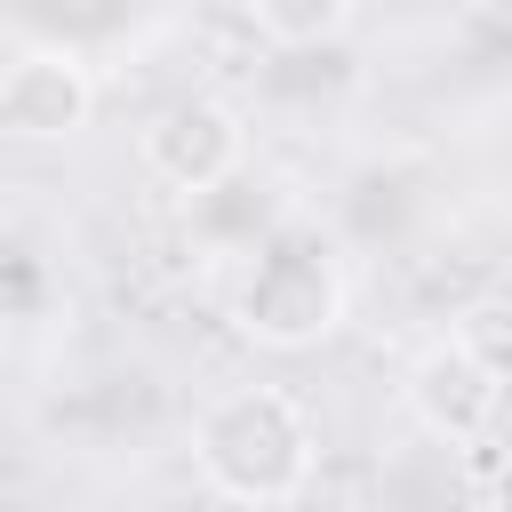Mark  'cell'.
I'll list each match as a JSON object with an SVG mask.
<instances>
[{
    "instance_id": "cell-6",
    "label": "cell",
    "mask_w": 512,
    "mask_h": 512,
    "mask_svg": "<svg viewBox=\"0 0 512 512\" xmlns=\"http://www.w3.org/2000/svg\"><path fill=\"white\" fill-rule=\"evenodd\" d=\"M240 8H248L256 40H272V48H328L360 0H240Z\"/></svg>"
},
{
    "instance_id": "cell-5",
    "label": "cell",
    "mask_w": 512,
    "mask_h": 512,
    "mask_svg": "<svg viewBox=\"0 0 512 512\" xmlns=\"http://www.w3.org/2000/svg\"><path fill=\"white\" fill-rule=\"evenodd\" d=\"M96 120V64L64 40H32L0 64V136L16 144H72Z\"/></svg>"
},
{
    "instance_id": "cell-2",
    "label": "cell",
    "mask_w": 512,
    "mask_h": 512,
    "mask_svg": "<svg viewBox=\"0 0 512 512\" xmlns=\"http://www.w3.org/2000/svg\"><path fill=\"white\" fill-rule=\"evenodd\" d=\"M344 304H352V280L320 224H272L232 280V320L264 352H312L320 336L344 328Z\"/></svg>"
},
{
    "instance_id": "cell-3",
    "label": "cell",
    "mask_w": 512,
    "mask_h": 512,
    "mask_svg": "<svg viewBox=\"0 0 512 512\" xmlns=\"http://www.w3.org/2000/svg\"><path fill=\"white\" fill-rule=\"evenodd\" d=\"M136 160H144L152 184H168V192H184V200H208V192H224V184L248 168V120H240V104H224L216 88H184V96H168V104L144 120Z\"/></svg>"
},
{
    "instance_id": "cell-1",
    "label": "cell",
    "mask_w": 512,
    "mask_h": 512,
    "mask_svg": "<svg viewBox=\"0 0 512 512\" xmlns=\"http://www.w3.org/2000/svg\"><path fill=\"white\" fill-rule=\"evenodd\" d=\"M192 464L224 504H296L320 464V432L296 392L232 384L192 416Z\"/></svg>"
},
{
    "instance_id": "cell-4",
    "label": "cell",
    "mask_w": 512,
    "mask_h": 512,
    "mask_svg": "<svg viewBox=\"0 0 512 512\" xmlns=\"http://www.w3.org/2000/svg\"><path fill=\"white\" fill-rule=\"evenodd\" d=\"M400 400H408V416H416L432 440H448V448H480V440L504 424V408H512L504 368H496L472 336L424 344V352L408 360V376H400Z\"/></svg>"
}]
</instances>
